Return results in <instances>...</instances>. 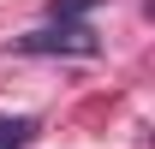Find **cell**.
I'll return each mask as SVG.
<instances>
[{
  "label": "cell",
  "mask_w": 155,
  "mask_h": 149,
  "mask_svg": "<svg viewBox=\"0 0 155 149\" xmlns=\"http://www.w3.org/2000/svg\"><path fill=\"white\" fill-rule=\"evenodd\" d=\"M18 48H24V54H78V60L101 54L96 30H84V24H48V30H30V36H18Z\"/></svg>",
  "instance_id": "cell-1"
},
{
  "label": "cell",
  "mask_w": 155,
  "mask_h": 149,
  "mask_svg": "<svg viewBox=\"0 0 155 149\" xmlns=\"http://www.w3.org/2000/svg\"><path fill=\"white\" fill-rule=\"evenodd\" d=\"M36 137V119H24V113H0V149H24Z\"/></svg>",
  "instance_id": "cell-2"
},
{
  "label": "cell",
  "mask_w": 155,
  "mask_h": 149,
  "mask_svg": "<svg viewBox=\"0 0 155 149\" xmlns=\"http://www.w3.org/2000/svg\"><path fill=\"white\" fill-rule=\"evenodd\" d=\"M90 6H101V0H54V18H78V12H90Z\"/></svg>",
  "instance_id": "cell-3"
}]
</instances>
